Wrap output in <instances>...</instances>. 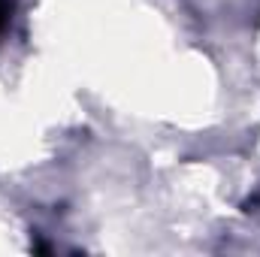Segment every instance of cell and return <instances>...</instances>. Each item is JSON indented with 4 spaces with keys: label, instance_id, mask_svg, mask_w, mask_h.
Listing matches in <instances>:
<instances>
[{
    "label": "cell",
    "instance_id": "6da1fadb",
    "mask_svg": "<svg viewBox=\"0 0 260 257\" xmlns=\"http://www.w3.org/2000/svg\"><path fill=\"white\" fill-rule=\"evenodd\" d=\"M9 15H12V0H0V30L9 24Z\"/></svg>",
    "mask_w": 260,
    "mask_h": 257
}]
</instances>
